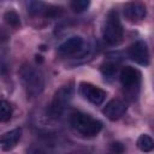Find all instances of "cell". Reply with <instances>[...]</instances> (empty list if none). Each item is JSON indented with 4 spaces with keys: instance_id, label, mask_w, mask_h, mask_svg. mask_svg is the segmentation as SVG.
<instances>
[{
    "instance_id": "5b68a950",
    "label": "cell",
    "mask_w": 154,
    "mask_h": 154,
    "mask_svg": "<svg viewBox=\"0 0 154 154\" xmlns=\"http://www.w3.org/2000/svg\"><path fill=\"white\" fill-rule=\"evenodd\" d=\"M89 52V45L81 36H72L58 47V54L63 58H82Z\"/></svg>"
},
{
    "instance_id": "5bb4252c",
    "label": "cell",
    "mask_w": 154,
    "mask_h": 154,
    "mask_svg": "<svg viewBox=\"0 0 154 154\" xmlns=\"http://www.w3.org/2000/svg\"><path fill=\"white\" fill-rule=\"evenodd\" d=\"M11 116H12V107H11L10 102H7L6 100H1V102H0V120L2 123H5L11 119Z\"/></svg>"
},
{
    "instance_id": "ac0fdd59",
    "label": "cell",
    "mask_w": 154,
    "mask_h": 154,
    "mask_svg": "<svg viewBox=\"0 0 154 154\" xmlns=\"http://www.w3.org/2000/svg\"><path fill=\"white\" fill-rule=\"evenodd\" d=\"M111 154H118V153H111Z\"/></svg>"
},
{
    "instance_id": "9a60e30c",
    "label": "cell",
    "mask_w": 154,
    "mask_h": 154,
    "mask_svg": "<svg viewBox=\"0 0 154 154\" xmlns=\"http://www.w3.org/2000/svg\"><path fill=\"white\" fill-rule=\"evenodd\" d=\"M5 20L11 26H18L19 25V17L14 11H7L5 13Z\"/></svg>"
},
{
    "instance_id": "3957f363",
    "label": "cell",
    "mask_w": 154,
    "mask_h": 154,
    "mask_svg": "<svg viewBox=\"0 0 154 154\" xmlns=\"http://www.w3.org/2000/svg\"><path fill=\"white\" fill-rule=\"evenodd\" d=\"M102 35H103V40L111 46H116L122 42L124 30L117 11L112 10L107 13L103 23Z\"/></svg>"
},
{
    "instance_id": "30bf717a",
    "label": "cell",
    "mask_w": 154,
    "mask_h": 154,
    "mask_svg": "<svg viewBox=\"0 0 154 154\" xmlns=\"http://www.w3.org/2000/svg\"><path fill=\"white\" fill-rule=\"evenodd\" d=\"M102 112H103V114L108 119H111V120H118V119H120L125 114V112H126V105L122 100L114 99V100H111L108 103H106V106L103 107Z\"/></svg>"
},
{
    "instance_id": "2e32d148",
    "label": "cell",
    "mask_w": 154,
    "mask_h": 154,
    "mask_svg": "<svg viewBox=\"0 0 154 154\" xmlns=\"http://www.w3.org/2000/svg\"><path fill=\"white\" fill-rule=\"evenodd\" d=\"M90 2L85 1V0H77V1H72L71 2V7L75 12H83L84 10H87L89 7Z\"/></svg>"
},
{
    "instance_id": "6da1fadb",
    "label": "cell",
    "mask_w": 154,
    "mask_h": 154,
    "mask_svg": "<svg viewBox=\"0 0 154 154\" xmlns=\"http://www.w3.org/2000/svg\"><path fill=\"white\" fill-rule=\"evenodd\" d=\"M19 77L28 96L35 97L43 91L45 77L41 70L36 66L24 64L19 70Z\"/></svg>"
},
{
    "instance_id": "8fae6325",
    "label": "cell",
    "mask_w": 154,
    "mask_h": 154,
    "mask_svg": "<svg viewBox=\"0 0 154 154\" xmlns=\"http://www.w3.org/2000/svg\"><path fill=\"white\" fill-rule=\"evenodd\" d=\"M20 134H22L20 129H13L5 132L1 136V149L5 152L13 149L18 143V141L20 140Z\"/></svg>"
},
{
    "instance_id": "8992f818",
    "label": "cell",
    "mask_w": 154,
    "mask_h": 154,
    "mask_svg": "<svg viewBox=\"0 0 154 154\" xmlns=\"http://www.w3.org/2000/svg\"><path fill=\"white\" fill-rule=\"evenodd\" d=\"M79 94L93 105H101L106 99V91L103 89L85 82L79 84Z\"/></svg>"
},
{
    "instance_id": "277c9868",
    "label": "cell",
    "mask_w": 154,
    "mask_h": 154,
    "mask_svg": "<svg viewBox=\"0 0 154 154\" xmlns=\"http://www.w3.org/2000/svg\"><path fill=\"white\" fill-rule=\"evenodd\" d=\"M73 94V88L71 85H63L59 88L53 97L51 103L47 107V116L52 119H58L61 117V114L65 112L67 105L70 103Z\"/></svg>"
},
{
    "instance_id": "7a4b0ae2",
    "label": "cell",
    "mask_w": 154,
    "mask_h": 154,
    "mask_svg": "<svg viewBox=\"0 0 154 154\" xmlns=\"http://www.w3.org/2000/svg\"><path fill=\"white\" fill-rule=\"evenodd\" d=\"M70 124L76 132L85 137H94L102 129V123L99 119L83 112L72 113L70 117Z\"/></svg>"
},
{
    "instance_id": "e0dca14e",
    "label": "cell",
    "mask_w": 154,
    "mask_h": 154,
    "mask_svg": "<svg viewBox=\"0 0 154 154\" xmlns=\"http://www.w3.org/2000/svg\"><path fill=\"white\" fill-rule=\"evenodd\" d=\"M28 154H46L42 149H40V148H36V147H32V148H30L29 150H28Z\"/></svg>"
},
{
    "instance_id": "ba28073f",
    "label": "cell",
    "mask_w": 154,
    "mask_h": 154,
    "mask_svg": "<svg viewBox=\"0 0 154 154\" xmlns=\"http://www.w3.org/2000/svg\"><path fill=\"white\" fill-rule=\"evenodd\" d=\"M129 58L138 65H148L149 64V51L147 43L144 41H135L128 49Z\"/></svg>"
},
{
    "instance_id": "7c38bea8",
    "label": "cell",
    "mask_w": 154,
    "mask_h": 154,
    "mask_svg": "<svg viewBox=\"0 0 154 154\" xmlns=\"http://www.w3.org/2000/svg\"><path fill=\"white\" fill-rule=\"evenodd\" d=\"M137 148L141 150V152H144V153H149L154 149V141L153 138L149 136V135H141L138 138H137Z\"/></svg>"
},
{
    "instance_id": "4fadbf2b",
    "label": "cell",
    "mask_w": 154,
    "mask_h": 154,
    "mask_svg": "<svg viewBox=\"0 0 154 154\" xmlns=\"http://www.w3.org/2000/svg\"><path fill=\"white\" fill-rule=\"evenodd\" d=\"M101 73L105 78L111 79L117 73V64L112 60H107L101 65Z\"/></svg>"
},
{
    "instance_id": "9c48e42d",
    "label": "cell",
    "mask_w": 154,
    "mask_h": 154,
    "mask_svg": "<svg viewBox=\"0 0 154 154\" xmlns=\"http://www.w3.org/2000/svg\"><path fill=\"white\" fill-rule=\"evenodd\" d=\"M123 13L128 20L136 23L144 19L147 11H146V6L141 2H129L124 6Z\"/></svg>"
},
{
    "instance_id": "52a82bcc",
    "label": "cell",
    "mask_w": 154,
    "mask_h": 154,
    "mask_svg": "<svg viewBox=\"0 0 154 154\" xmlns=\"http://www.w3.org/2000/svg\"><path fill=\"white\" fill-rule=\"evenodd\" d=\"M120 83L125 90L135 91L141 83V72L132 66L123 67L120 71Z\"/></svg>"
}]
</instances>
